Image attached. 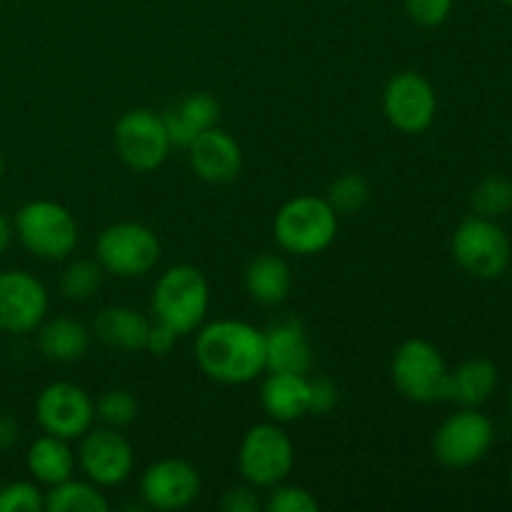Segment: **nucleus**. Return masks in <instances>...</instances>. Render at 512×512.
Returning a JSON list of instances; mask_svg holds the SVG:
<instances>
[{
  "mask_svg": "<svg viewBox=\"0 0 512 512\" xmlns=\"http://www.w3.org/2000/svg\"><path fill=\"white\" fill-rule=\"evenodd\" d=\"M90 348V330L80 320L60 315L38 325V350L50 363H75Z\"/></svg>",
  "mask_w": 512,
  "mask_h": 512,
  "instance_id": "21",
  "label": "nucleus"
},
{
  "mask_svg": "<svg viewBox=\"0 0 512 512\" xmlns=\"http://www.w3.org/2000/svg\"><path fill=\"white\" fill-rule=\"evenodd\" d=\"M510 288H512V278H510Z\"/></svg>",
  "mask_w": 512,
  "mask_h": 512,
  "instance_id": "42",
  "label": "nucleus"
},
{
  "mask_svg": "<svg viewBox=\"0 0 512 512\" xmlns=\"http://www.w3.org/2000/svg\"><path fill=\"white\" fill-rule=\"evenodd\" d=\"M383 113L400 133H425L438 113V95L433 83L415 70L395 73L383 90Z\"/></svg>",
  "mask_w": 512,
  "mask_h": 512,
  "instance_id": "12",
  "label": "nucleus"
},
{
  "mask_svg": "<svg viewBox=\"0 0 512 512\" xmlns=\"http://www.w3.org/2000/svg\"><path fill=\"white\" fill-rule=\"evenodd\" d=\"M175 340H178V335H175L173 330L165 328V325L158 323V320H153V325H150V333H148V343H145V350L153 355H168L170 348L175 345Z\"/></svg>",
  "mask_w": 512,
  "mask_h": 512,
  "instance_id": "35",
  "label": "nucleus"
},
{
  "mask_svg": "<svg viewBox=\"0 0 512 512\" xmlns=\"http://www.w3.org/2000/svg\"><path fill=\"white\" fill-rule=\"evenodd\" d=\"M295 445L280 423H258L245 433L238 450V470L255 490H270L293 473Z\"/></svg>",
  "mask_w": 512,
  "mask_h": 512,
  "instance_id": "8",
  "label": "nucleus"
},
{
  "mask_svg": "<svg viewBox=\"0 0 512 512\" xmlns=\"http://www.w3.org/2000/svg\"><path fill=\"white\" fill-rule=\"evenodd\" d=\"M210 308V288L195 265L180 263L165 270L153 288L150 310L175 335H190L203 325Z\"/></svg>",
  "mask_w": 512,
  "mask_h": 512,
  "instance_id": "2",
  "label": "nucleus"
},
{
  "mask_svg": "<svg viewBox=\"0 0 512 512\" xmlns=\"http://www.w3.org/2000/svg\"><path fill=\"white\" fill-rule=\"evenodd\" d=\"M263 508L268 512H318L320 505L313 495L300 485H275L270 488L268 498L263 500Z\"/></svg>",
  "mask_w": 512,
  "mask_h": 512,
  "instance_id": "31",
  "label": "nucleus"
},
{
  "mask_svg": "<svg viewBox=\"0 0 512 512\" xmlns=\"http://www.w3.org/2000/svg\"><path fill=\"white\" fill-rule=\"evenodd\" d=\"M510 413H512V385H510Z\"/></svg>",
  "mask_w": 512,
  "mask_h": 512,
  "instance_id": "39",
  "label": "nucleus"
},
{
  "mask_svg": "<svg viewBox=\"0 0 512 512\" xmlns=\"http://www.w3.org/2000/svg\"><path fill=\"white\" fill-rule=\"evenodd\" d=\"M48 512H108L110 503L103 490L90 480H63L45 490Z\"/></svg>",
  "mask_w": 512,
  "mask_h": 512,
  "instance_id": "25",
  "label": "nucleus"
},
{
  "mask_svg": "<svg viewBox=\"0 0 512 512\" xmlns=\"http://www.w3.org/2000/svg\"><path fill=\"white\" fill-rule=\"evenodd\" d=\"M325 200L338 215H355L370 203V185L360 173H345L330 183Z\"/></svg>",
  "mask_w": 512,
  "mask_h": 512,
  "instance_id": "26",
  "label": "nucleus"
},
{
  "mask_svg": "<svg viewBox=\"0 0 512 512\" xmlns=\"http://www.w3.org/2000/svg\"><path fill=\"white\" fill-rule=\"evenodd\" d=\"M290 288H293V273L278 255H258L245 268V293L253 303L275 308L288 298Z\"/></svg>",
  "mask_w": 512,
  "mask_h": 512,
  "instance_id": "23",
  "label": "nucleus"
},
{
  "mask_svg": "<svg viewBox=\"0 0 512 512\" xmlns=\"http://www.w3.org/2000/svg\"><path fill=\"white\" fill-rule=\"evenodd\" d=\"M95 260L115 278H143L158 265L160 240L153 228L133 220L113 223L95 240Z\"/></svg>",
  "mask_w": 512,
  "mask_h": 512,
  "instance_id": "6",
  "label": "nucleus"
},
{
  "mask_svg": "<svg viewBox=\"0 0 512 512\" xmlns=\"http://www.w3.org/2000/svg\"><path fill=\"white\" fill-rule=\"evenodd\" d=\"M95 418L103 420L108 428H128L138 418V400L128 390H108L95 403Z\"/></svg>",
  "mask_w": 512,
  "mask_h": 512,
  "instance_id": "29",
  "label": "nucleus"
},
{
  "mask_svg": "<svg viewBox=\"0 0 512 512\" xmlns=\"http://www.w3.org/2000/svg\"><path fill=\"white\" fill-rule=\"evenodd\" d=\"M390 378L403 398L420 405L448 400L450 368L443 353L425 338H410L395 350Z\"/></svg>",
  "mask_w": 512,
  "mask_h": 512,
  "instance_id": "4",
  "label": "nucleus"
},
{
  "mask_svg": "<svg viewBox=\"0 0 512 512\" xmlns=\"http://www.w3.org/2000/svg\"><path fill=\"white\" fill-rule=\"evenodd\" d=\"M503 3H508V5H512V0H503Z\"/></svg>",
  "mask_w": 512,
  "mask_h": 512,
  "instance_id": "41",
  "label": "nucleus"
},
{
  "mask_svg": "<svg viewBox=\"0 0 512 512\" xmlns=\"http://www.w3.org/2000/svg\"><path fill=\"white\" fill-rule=\"evenodd\" d=\"M340 215L330 203L318 195H295L280 205L273 220L275 243L285 250L305 258V255L323 253L338 235Z\"/></svg>",
  "mask_w": 512,
  "mask_h": 512,
  "instance_id": "3",
  "label": "nucleus"
},
{
  "mask_svg": "<svg viewBox=\"0 0 512 512\" xmlns=\"http://www.w3.org/2000/svg\"><path fill=\"white\" fill-rule=\"evenodd\" d=\"M25 465H28V473L33 475L35 483L50 488V485H58L63 480L73 478L78 458H75L73 448H70V440L43 433L28 448Z\"/></svg>",
  "mask_w": 512,
  "mask_h": 512,
  "instance_id": "22",
  "label": "nucleus"
},
{
  "mask_svg": "<svg viewBox=\"0 0 512 512\" xmlns=\"http://www.w3.org/2000/svg\"><path fill=\"white\" fill-rule=\"evenodd\" d=\"M13 235H15L13 223H10V220L0 213V255L10 248V243H13Z\"/></svg>",
  "mask_w": 512,
  "mask_h": 512,
  "instance_id": "37",
  "label": "nucleus"
},
{
  "mask_svg": "<svg viewBox=\"0 0 512 512\" xmlns=\"http://www.w3.org/2000/svg\"><path fill=\"white\" fill-rule=\"evenodd\" d=\"M453 258L470 278L495 280L508 270L512 245L508 233L500 228L498 220L485 215H470L460 220L453 233Z\"/></svg>",
  "mask_w": 512,
  "mask_h": 512,
  "instance_id": "7",
  "label": "nucleus"
},
{
  "mask_svg": "<svg viewBox=\"0 0 512 512\" xmlns=\"http://www.w3.org/2000/svg\"><path fill=\"white\" fill-rule=\"evenodd\" d=\"M510 490H512V463H510Z\"/></svg>",
  "mask_w": 512,
  "mask_h": 512,
  "instance_id": "40",
  "label": "nucleus"
},
{
  "mask_svg": "<svg viewBox=\"0 0 512 512\" xmlns=\"http://www.w3.org/2000/svg\"><path fill=\"white\" fill-rule=\"evenodd\" d=\"M265 335V370L283 373H308L313 365V348L303 323L295 318H280L263 330Z\"/></svg>",
  "mask_w": 512,
  "mask_h": 512,
  "instance_id": "18",
  "label": "nucleus"
},
{
  "mask_svg": "<svg viewBox=\"0 0 512 512\" xmlns=\"http://www.w3.org/2000/svg\"><path fill=\"white\" fill-rule=\"evenodd\" d=\"M500 375L493 360L470 358L450 370V393L448 400H455L460 408H480L493 398L498 390Z\"/></svg>",
  "mask_w": 512,
  "mask_h": 512,
  "instance_id": "24",
  "label": "nucleus"
},
{
  "mask_svg": "<svg viewBox=\"0 0 512 512\" xmlns=\"http://www.w3.org/2000/svg\"><path fill=\"white\" fill-rule=\"evenodd\" d=\"M48 313V290L25 270H0V333L38 330Z\"/></svg>",
  "mask_w": 512,
  "mask_h": 512,
  "instance_id": "14",
  "label": "nucleus"
},
{
  "mask_svg": "<svg viewBox=\"0 0 512 512\" xmlns=\"http://www.w3.org/2000/svg\"><path fill=\"white\" fill-rule=\"evenodd\" d=\"M163 115L165 130L173 143V148L188 150L198 135L218 125L220 103L208 93H190L185 98L175 100Z\"/></svg>",
  "mask_w": 512,
  "mask_h": 512,
  "instance_id": "19",
  "label": "nucleus"
},
{
  "mask_svg": "<svg viewBox=\"0 0 512 512\" xmlns=\"http://www.w3.org/2000/svg\"><path fill=\"white\" fill-rule=\"evenodd\" d=\"M80 470L90 483L98 488H115L130 478L135 465V453L130 440L118 428H90L80 438V448L75 453Z\"/></svg>",
  "mask_w": 512,
  "mask_h": 512,
  "instance_id": "13",
  "label": "nucleus"
},
{
  "mask_svg": "<svg viewBox=\"0 0 512 512\" xmlns=\"http://www.w3.org/2000/svg\"><path fill=\"white\" fill-rule=\"evenodd\" d=\"M455 0H405V13L420 28H438L453 13Z\"/></svg>",
  "mask_w": 512,
  "mask_h": 512,
  "instance_id": "32",
  "label": "nucleus"
},
{
  "mask_svg": "<svg viewBox=\"0 0 512 512\" xmlns=\"http://www.w3.org/2000/svg\"><path fill=\"white\" fill-rule=\"evenodd\" d=\"M140 495L153 510H185L200 495V473L188 460H158L140 478Z\"/></svg>",
  "mask_w": 512,
  "mask_h": 512,
  "instance_id": "15",
  "label": "nucleus"
},
{
  "mask_svg": "<svg viewBox=\"0 0 512 512\" xmlns=\"http://www.w3.org/2000/svg\"><path fill=\"white\" fill-rule=\"evenodd\" d=\"M0 175H3V155H0Z\"/></svg>",
  "mask_w": 512,
  "mask_h": 512,
  "instance_id": "38",
  "label": "nucleus"
},
{
  "mask_svg": "<svg viewBox=\"0 0 512 512\" xmlns=\"http://www.w3.org/2000/svg\"><path fill=\"white\" fill-rule=\"evenodd\" d=\"M100 283H103V268L98 265V260H75L63 270L60 290L68 300L83 303V300L93 298Z\"/></svg>",
  "mask_w": 512,
  "mask_h": 512,
  "instance_id": "28",
  "label": "nucleus"
},
{
  "mask_svg": "<svg viewBox=\"0 0 512 512\" xmlns=\"http://www.w3.org/2000/svg\"><path fill=\"white\" fill-rule=\"evenodd\" d=\"M150 325L153 320L145 318L140 310L128 308V305H110L95 315L93 333L108 348L135 353V350H145Z\"/></svg>",
  "mask_w": 512,
  "mask_h": 512,
  "instance_id": "20",
  "label": "nucleus"
},
{
  "mask_svg": "<svg viewBox=\"0 0 512 512\" xmlns=\"http://www.w3.org/2000/svg\"><path fill=\"white\" fill-rule=\"evenodd\" d=\"M45 510V493L38 483L0 485V512H40Z\"/></svg>",
  "mask_w": 512,
  "mask_h": 512,
  "instance_id": "30",
  "label": "nucleus"
},
{
  "mask_svg": "<svg viewBox=\"0 0 512 512\" xmlns=\"http://www.w3.org/2000/svg\"><path fill=\"white\" fill-rule=\"evenodd\" d=\"M113 140L118 158L135 173H153L165 163L173 148L163 115L150 108H133L120 115Z\"/></svg>",
  "mask_w": 512,
  "mask_h": 512,
  "instance_id": "9",
  "label": "nucleus"
},
{
  "mask_svg": "<svg viewBox=\"0 0 512 512\" xmlns=\"http://www.w3.org/2000/svg\"><path fill=\"white\" fill-rule=\"evenodd\" d=\"M220 508L225 512H258L263 508V500L258 498L253 485H243V488H230L220 500Z\"/></svg>",
  "mask_w": 512,
  "mask_h": 512,
  "instance_id": "33",
  "label": "nucleus"
},
{
  "mask_svg": "<svg viewBox=\"0 0 512 512\" xmlns=\"http://www.w3.org/2000/svg\"><path fill=\"white\" fill-rule=\"evenodd\" d=\"M473 210L485 218H503L512 210V180L505 175H490L473 190Z\"/></svg>",
  "mask_w": 512,
  "mask_h": 512,
  "instance_id": "27",
  "label": "nucleus"
},
{
  "mask_svg": "<svg viewBox=\"0 0 512 512\" xmlns=\"http://www.w3.org/2000/svg\"><path fill=\"white\" fill-rule=\"evenodd\" d=\"M188 160L190 168L195 170V175L200 180L223 185L240 175V168H243V150H240V143L233 135L220 130L218 125H213V128L205 130L203 135H198L190 143Z\"/></svg>",
  "mask_w": 512,
  "mask_h": 512,
  "instance_id": "16",
  "label": "nucleus"
},
{
  "mask_svg": "<svg viewBox=\"0 0 512 512\" xmlns=\"http://www.w3.org/2000/svg\"><path fill=\"white\" fill-rule=\"evenodd\" d=\"M195 363L210 380L245 385L265 370V335L245 320H215L200 325Z\"/></svg>",
  "mask_w": 512,
  "mask_h": 512,
  "instance_id": "1",
  "label": "nucleus"
},
{
  "mask_svg": "<svg viewBox=\"0 0 512 512\" xmlns=\"http://www.w3.org/2000/svg\"><path fill=\"white\" fill-rule=\"evenodd\" d=\"M338 403V388L330 380H313V400H310V413L325 415L333 405Z\"/></svg>",
  "mask_w": 512,
  "mask_h": 512,
  "instance_id": "34",
  "label": "nucleus"
},
{
  "mask_svg": "<svg viewBox=\"0 0 512 512\" xmlns=\"http://www.w3.org/2000/svg\"><path fill=\"white\" fill-rule=\"evenodd\" d=\"M18 423H15L13 415L0 413V450H8L18 443Z\"/></svg>",
  "mask_w": 512,
  "mask_h": 512,
  "instance_id": "36",
  "label": "nucleus"
},
{
  "mask_svg": "<svg viewBox=\"0 0 512 512\" xmlns=\"http://www.w3.org/2000/svg\"><path fill=\"white\" fill-rule=\"evenodd\" d=\"M495 428L488 415L478 408H460L440 423L433 438V453L440 465L450 470H463L478 465L490 453Z\"/></svg>",
  "mask_w": 512,
  "mask_h": 512,
  "instance_id": "10",
  "label": "nucleus"
},
{
  "mask_svg": "<svg viewBox=\"0 0 512 512\" xmlns=\"http://www.w3.org/2000/svg\"><path fill=\"white\" fill-rule=\"evenodd\" d=\"M20 245L40 260H65L78 245V223L65 205L55 200H30L15 213L13 223Z\"/></svg>",
  "mask_w": 512,
  "mask_h": 512,
  "instance_id": "5",
  "label": "nucleus"
},
{
  "mask_svg": "<svg viewBox=\"0 0 512 512\" xmlns=\"http://www.w3.org/2000/svg\"><path fill=\"white\" fill-rule=\"evenodd\" d=\"M313 400V380L308 373H283L270 370L260 388V405L273 423H295L310 415Z\"/></svg>",
  "mask_w": 512,
  "mask_h": 512,
  "instance_id": "17",
  "label": "nucleus"
},
{
  "mask_svg": "<svg viewBox=\"0 0 512 512\" xmlns=\"http://www.w3.org/2000/svg\"><path fill=\"white\" fill-rule=\"evenodd\" d=\"M35 420L43 433L63 440H80L95 423V403L80 385L55 380L35 398Z\"/></svg>",
  "mask_w": 512,
  "mask_h": 512,
  "instance_id": "11",
  "label": "nucleus"
}]
</instances>
